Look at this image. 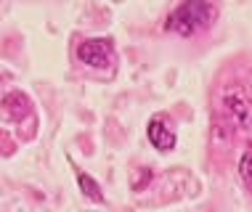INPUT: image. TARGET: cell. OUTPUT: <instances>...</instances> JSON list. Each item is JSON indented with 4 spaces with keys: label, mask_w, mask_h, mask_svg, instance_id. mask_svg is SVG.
<instances>
[{
    "label": "cell",
    "mask_w": 252,
    "mask_h": 212,
    "mask_svg": "<svg viewBox=\"0 0 252 212\" xmlns=\"http://www.w3.org/2000/svg\"><path fill=\"white\" fill-rule=\"evenodd\" d=\"M213 16H215V8L207 3H183L170 13L167 30L178 32V35H194V32L210 27Z\"/></svg>",
    "instance_id": "6da1fadb"
},
{
    "label": "cell",
    "mask_w": 252,
    "mask_h": 212,
    "mask_svg": "<svg viewBox=\"0 0 252 212\" xmlns=\"http://www.w3.org/2000/svg\"><path fill=\"white\" fill-rule=\"evenodd\" d=\"M77 59L83 61L91 69H101V66H109L114 61V45L109 37H91L83 40L77 48Z\"/></svg>",
    "instance_id": "7a4b0ae2"
},
{
    "label": "cell",
    "mask_w": 252,
    "mask_h": 212,
    "mask_svg": "<svg viewBox=\"0 0 252 212\" xmlns=\"http://www.w3.org/2000/svg\"><path fill=\"white\" fill-rule=\"evenodd\" d=\"M146 135H149V141H152V146L154 149H159V151H170V149L175 146V133H173V127H170V122L165 117H157L149 122V127H146Z\"/></svg>",
    "instance_id": "3957f363"
},
{
    "label": "cell",
    "mask_w": 252,
    "mask_h": 212,
    "mask_svg": "<svg viewBox=\"0 0 252 212\" xmlns=\"http://www.w3.org/2000/svg\"><path fill=\"white\" fill-rule=\"evenodd\" d=\"M77 183H80V188L85 191V196H91L93 202H101V199H104V194H101V186H98L96 181H93L91 175L77 173Z\"/></svg>",
    "instance_id": "277c9868"
},
{
    "label": "cell",
    "mask_w": 252,
    "mask_h": 212,
    "mask_svg": "<svg viewBox=\"0 0 252 212\" xmlns=\"http://www.w3.org/2000/svg\"><path fill=\"white\" fill-rule=\"evenodd\" d=\"M239 175H242V181L247 183L250 191H252V149L242 156V162H239Z\"/></svg>",
    "instance_id": "5b68a950"
}]
</instances>
